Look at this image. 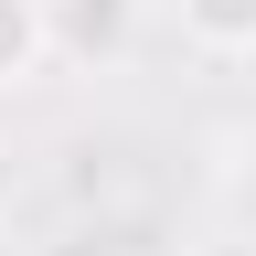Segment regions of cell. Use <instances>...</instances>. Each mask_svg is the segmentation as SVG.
Listing matches in <instances>:
<instances>
[{
  "label": "cell",
  "instance_id": "cell-2",
  "mask_svg": "<svg viewBox=\"0 0 256 256\" xmlns=\"http://www.w3.org/2000/svg\"><path fill=\"white\" fill-rule=\"evenodd\" d=\"M54 64V11L43 0H0V86H32Z\"/></svg>",
  "mask_w": 256,
  "mask_h": 256
},
{
  "label": "cell",
  "instance_id": "cell-1",
  "mask_svg": "<svg viewBox=\"0 0 256 256\" xmlns=\"http://www.w3.org/2000/svg\"><path fill=\"white\" fill-rule=\"evenodd\" d=\"M54 11V54L64 64H118L139 43V0H43Z\"/></svg>",
  "mask_w": 256,
  "mask_h": 256
},
{
  "label": "cell",
  "instance_id": "cell-3",
  "mask_svg": "<svg viewBox=\"0 0 256 256\" xmlns=\"http://www.w3.org/2000/svg\"><path fill=\"white\" fill-rule=\"evenodd\" d=\"M182 32L203 54H256V0H182Z\"/></svg>",
  "mask_w": 256,
  "mask_h": 256
}]
</instances>
